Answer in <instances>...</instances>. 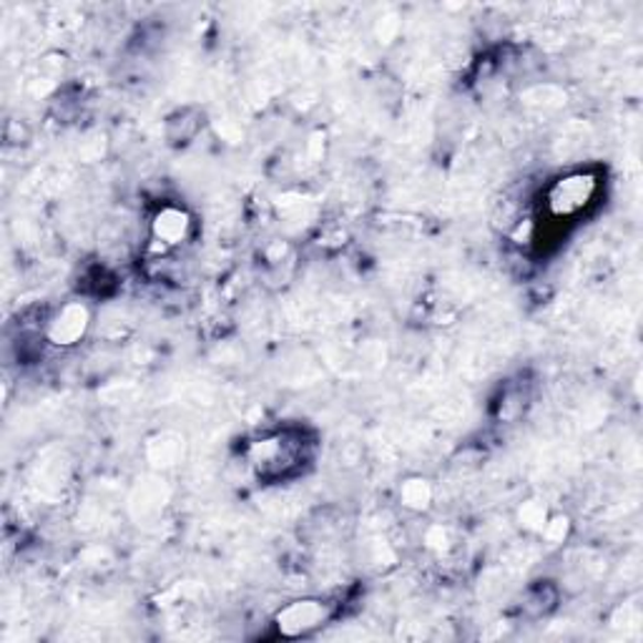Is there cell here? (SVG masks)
Segmentation results:
<instances>
[{"label":"cell","instance_id":"obj_1","mask_svg":"<svg viewBox=\"0 0 643 643\" xmlns=\"http://www.w3.org/2000/svg\"><path fill=\"white\" fill-rule=\"evenodd\" d=\"M596 192H599V181L591 174L578 171V174L560 176L548 192V210L558 219H568V216L583 212L593 202Z\"/></svg>","mask_w":643,"mask_h":643},{"label":"cell","instance_id":"obj_2","mask_svg":"<svg viewBox=\"0 0 643 643\" xmlns=\"http://www.w3.org/2000/svg\"><path fill=\"white\" fill-rule=\"evenodd\" d=\"M297 452H300V442L289 440L287 435H275L251 448V465L259 470V475H285L289 468L297 465Z\"/></svg>","mask_w":643,"mask_h":643},{"label":"cell","instance_id":"obj_3","mask_svg":"<svg viewBox=\"0 0 643 643\" xmlns=\"http://www.w3.org/2000/svg\"><path fill=\"white\" fill-rule=\"evenodd\" d=\"M328 619H330L328 601L304 599L285 606V609L277 613V629L282 631L285 636H304V633L324 626Z\"/></svg>","mask_w":643,"mask_h":643},{"label":"cell","instance_id":"obj_4","mask_svg":"<svg viewBox=\"0 0 643 643\" xmlns=\"http://www.w3.org/2000/svg\"><path fill=\"white\" fill-rule=\"evenodd\" d=\"M88 328V310L84 304H66L49 324V340L61 347L76 344Z\"/></svg>","mask_w":643,"mask_h":643},{"label":"cell","instance_id":"obj_5","mask_svg":"<svg viewBox=\"0 0 643 643\" xmlns=\"http://www.w3.org/2000/svg\"><path fill=\"white\" fill-rule=\"evenodd\" d=\"M153 237L159 242L169 244V247H176V244L184 242L189 237V229H192V219H189L186 212L176 210V206H167L161 210L151 222Z\"/></svg>","mask_w":643,"mask_h":643}]
</instances>
